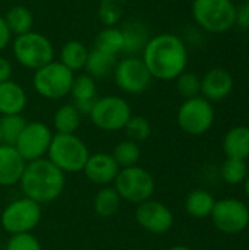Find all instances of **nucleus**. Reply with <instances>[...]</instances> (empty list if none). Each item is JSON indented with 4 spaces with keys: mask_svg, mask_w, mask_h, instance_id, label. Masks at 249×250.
I'll use <instances>...</instances> for the list:
<instances>
[{
    "mask_svg": "<svg viewBox=\"0 0 249 250\" xmlns=\"http://www.w3.org/2000/svg\"><path fill=\"white\" fill-rule=\"evenodd\" d=\"M141 59L153 79L175 81L186 70L188 50L181 37L163 32L148 40Z\"/></svg>",
    "mask_w": 249,
    "mask_h": 250,
    "instance_id": "1",
    "label": "nucleus"
},
{
    "mask_svg": "<svg viewBox=\"0 0 249 250\" xmlns=\"http://www.w3.org/2000/svg\"><path fill=\"white\" fill-rule=\"evenodd\" d=\"M25 198L37 204H48L60 196L65 188V173L50 160L40 158L25 166L19 180Z\"/></svg>",
    "mask_w": 249,
    "mask_h": 250,
    "instance_id": "2",
    "label": "nucleus"
},
{
    "mask_svg": "<svg viewBox=\"0 0 249 250\" xmlns=\"http://www.w3.org/2000/svg\"><path fill=\"white\" fill-rule=\"evenodd\" d=\"M90 157L87 145L73 133H56L48 148V160L63 173H79Z\"/></svg>",
    "mask_w": 249,
    "mask_h": 250,
    "instance_id": "3",
    "label": "nucleus"
},
{
    "mask_svg": "<svg viewBox=\"0 0 249 250\" xmlns=\"http://www.w3.org/2000/svg\"><path fill=\"white\" fill-rule=\"evenodd\" d=\"M192 16L210 34H223L235 26L236 6L232 0H192Z\"/></svg>",
    "mask_w": 249,
    "mask_h": 250,
    "instance_id": "4",
    "label": "nucleus"
},
{
    "mask_svg": "<svg viewBox=\"0 0 249 250\" xmlns=\"http://www.w3.org/2000/svg\"><path fill=\"white\" fill-rule=\"evenodd\" d=\"M12 51L16 62L31 70H37L54 60V47L41 32L29 31L16 35L12 41Z\"/></svg>",
    "mask_w": 249,
    "mask_h": 250,
    "instance_id": "5",
    "label": "nucleus"
},
{
    "mask_svg": "<svg viewBox=\"0 0 249 250\" xmlns=\"http://www.w3.org/2000/svg\"><path fill=\"white\" fill-rule=\"evenodd\" d=\"M75 75L60 62H50L34 70L32 86L44 98L60 100L70 94Z\"/></svg>",
    "mask_w": 249,
    "mask_h": 250,
    "instance_id": "6",
    "label": "nucleus"
},
{
    "mask_svg": "<svg viewBox=\"0 0 249 250\" xmlns=\"http://www.w3.org/2000/svg\"><path fill=\"white\" fill-rule=\"evenodd\" d=\"M114 189L122 199L139 205L153 196L156 182L150 171L142 167L132 166L119 171L114 179Z\"/></svg>",
    "mask_w": 249,
    "mask_h": 250,
    "instance_id": "7",
    "label": "nucleus"
},
{
    "mask_svg": "<svg viewBox=\"0 0 249 250\" xmlns=\"http://www.w3.org/2000/svg\"><path fill=\"white\" fill-rule=\"evenodd\" d=\"M131 116V105L126 100L117 95L97 98L90 113V119L94 126L106 132H116L123 129Z\"/></svg>",
    "mask_w": 249,
    "mask_h": 250,
    "instance_id": "8",
    "label": "nucleus"
},
{
    "mask_svg": "<svg viewBox=\"0 0 249 250\" xmlns=\"http://www.w3.org/2000/svg\"><path fill=\"white\" fill-rule=\"evenodd\" d=\"M214 119L216 113L213 104L201 95L185 100L178 110L179 127L192 136H200L208 132Z\"/></svg>",
    "mask_w": 249,
    "mask_h": 250,
    "instance_id": "9",
    "label": "nucleus"
},
{
    "mask_svg": "<svg viewBox=\"0 0 249 250\" xmlns=\"http://www.w3.org/2000/svg\"><path fill=\"white\" fill-rule=\"evenodd\" d=\"M214 227L225 234H239L249 226V208L236 198L216 201L210 215Z\"/></svg>",
    "mask_w": 249,
    "mask_h": 250,
    "instance_id": "10",
    "label": "nucleus"
},
{
    "mask_svg": "<svg viewBox=\"0 0 249 250\" xmlns=\"http://www.w3.org/2000/svg\"><path fill=\"white\" fill-rule=\"evenodd\" d=\"M41 220L40 204L29 198H21L9 204L1 214L3 229L13 234L29 233L34 230Z\"/></svg>",
    "mask_w": 249,
    "mask_h": 250,
    "instance_id": "11",
    "label": "nucleus"
},
{
    "mask_svg": "<svg viewBox=\"0 0 249 250\" xmlns=\"http://www.w3.org/2000/svg\"><path fill=\"white\" fill-rule=\"evenodd\" d=\"M114 83L126 94H142L145 92L153 81L145 63L141 57L129 56L119 60L113 69Z\"/></svg>",
    "mask_w": 249,
    "mask_h": 250,
    "instance_id": "12",
    "label": "nucleus"
},
{
    "mask_svg": "<svg viewBox=\"0 0 249 250\" xmlns=\"http://www.w3.org/2000/svg\"><path fill=\"white\" fill-rule=\"evenodd\" d=\"M53 135L47 125L41 122L26 123L19 139L15 144L16 151L25 161H34L43 158L50 148Z\"/></svg>",
    "mask_w": 249,
    "mask_h": 250,
    "instance_id": "13",
    "label": "nucleus"
},
{
    "mask_svg": "<svg viewBox=\"0 0 249 250\" xmlns=\"http://www.w3.org/2000/svg\"><path fill=\"white\" fill-rule=\"evenodd\" d=\"M136 223L147 231L153 234H164L173 226L172 211L158 201H145L138 205L135 212Z\"/></svg>",
    "mask_w": 249,
    "mask_h": 250,
    "instance_id": "14",
    "label": "nucleus"
},
{
    "mask_svg": "<svg viewBox=\"0 0 249 250\" xmlns=\"http://www.w3.org/2000/svg\"><path fill=\"white\" fill-rule=\"evenodd\" d=\"M233 91V76L223 67H213L201 78V97L210 103L223 101Z\"/></svg>",
    "mask_w": 249,
    "mask_h": 250,
    "instance_id": "15",
    "label": "nucleus"
},
{
    "mask_svg": "<svg viewBox=\"0 0 249 250\" xmlns=\"http://www.w3.org/2000/svg\"><path fill=\"white\" fill-rule=\"evenodd\" d=\"M87 179L91 183L107 186L109 183L114 182L116 176L120 171V167L114 161L113 155L106 152H98L88 157V161L82 170Z\"/></svg>",
    "mask_w": 249,
    "mask_h": 250,
    "instance_id": "16",
    "label": "nucleus"
},
{
    "mask_svg": "<svg viewBox=\"0 0 249 250\" xmlns=\"http://www.w3.org/2000/svg\"><path fill=\"white\" fill-rule=\"evenodd\" d=\"M26 161L21 157L15 146L0 145V186H12L18 183L25 170Z\"/></svg>",
    "mask_w": 249,
    "mask_h": 250,
    "instance_id": "17",
    "label": "nucleus"
},
{
    "mask_svg": "<svg viewBox=\"0 0 249 250\" xmlns=\"http://www.w3.org/2000/svg\"><path fill=\"white\" fill-rule=\"evenodd\" d=\"M70 94L73 97V105L81 114H88L91 113V108L97 100V85L95 79L92 76L87 75H79L75 76Z\"/></svg>",
    "mask_w": 249,
    "mask_h": 250,
    "instance_id": "18",
    "label": "nucleus"
},
{
    "mask_svg": "<svg viewBox=\"0 0 249 250\" xmlns=\"http://www.w3.org/2000/svg\"><path fill=\"white\" fill-rule=\"evenodd\" d=\"M26 107L25 89L15 81H6L0 83V114L12 116L22 114Z\"/></svg>",
    "mask_w": 249,
    "mask_h": 250,
    "instance_id": "19",
    "label": "nucleus"
},
{
    "mask_svg": "<svg viewBox=\"0 0 249 250\" xmlns=\"http://www.w3.org/2000/svg\"><path fill=\"white\" fill-rule=\"evenodd\" d=\"M122 35H123V53L128 54H136L144 50L147 45L150 37V29L142 21H128L122 28Z\"/></svg>",
    "mask_w": 249,
    "mask_h": 250,
    "instance_id": "20",
    "label": "nucleus"
},
{
    "mask_svg": "<svg viewBox=\"0 0 249 250\" xmlns=\"http://www.w3.org/2000/svg\"><path fill=\"white\" fill-rule=\"evenodd\" d=\"M223 152L226 158L245 160L249 157V127L235 126L223 138Z\"/></svg>",
    "mask_w": 249,
    "mask_h": 250,
    "instance_id": "21",
    "label": "nucleus"
},
{
    "mask_svg": "<svg viewBox=\"0 0 249 250\" xmlns=\"http://www.w3.org/2000/svg\"><path fill=\"white\" fill-rule=\"evenodd\" d=\"M214 204H216V199L210 192L204 189H195L186 196L185 209L192 218L203 220L211 215Z\"/></svg>",
    "mask_w": 249,
    "mask_h": 250,
    "instance_id": "22",
    "label": "nucleus"
},
{
    "mask_svg": "<svg viewBox=\"0 0 249 250\" xmlns=\"http://www.w3.org/2000/svg\"><path fill=\"white\" fill-rule=\"evenodd\" d=\"M90 50L85 47L84 42L78 40H69L62 45L60 50V63L66 66L72 72H78L85 67L87 57Z\"/></svg>",
    "mask_w": 249,
    "mask_h": 250,
    "instance_id": "23",
    "label": "nucleus"
},
{
    "mask_svg": "<svg viewBox=\"0 0 249 250\" xmlns=\"http://www.w3.org/2000/svg\"><path fill=\"white\" fill-rule=\"evenodd\" d=\"M3 18L6 21V25H7L10 34L15 37L32 31L34 15H32L31 9L23 4L12 6Z\"/></svg>",
    "mask_w": 249,
    "mask_h": 250,
    "instance_id": "24",
    "label": "nucleus"
},
{
    "mask_svg": "<svg viewBox=\"0 0 249 250\" xmlns=\"http://www.w3.org/2000/svg\"><path fill=\"white\" fill-rule=\"evenodd\" d=\"M116 63H117L116 56H110V54L103 53L97 48H92L88 53L87 63H85L84 69H87V73L90 76L97 79V78H104L109 73H112Z\"/></svg>",
    "mask_w": 249,
    "mask_h": 250,
    "instance_id": "25",
    "label": "nucleus"
},
{
    "mask_svg": "<svg viewBox=\"0 0 249 250\" xmlns=\"http://www.w3.org/2000/svg\"><path fill=\"white\" fill-rule=\"evenodd\" d=\"M94 48L116 57L119 53H123V35L120 28L104 26L95 37Z\"/></svg>",
    "mask_w": 249,
    "mask_h": 250,
    "instance_id": "26",
    "label": "nucleus"
},
{
    "mask_svg": "<svg viewBox=\"0 0 249 250\" xmlns=\"http://www.w3.org/2000/svg\"><path fill=\"white\" fill-rule=\"evenodd\" d=\"M81 123V113L73 104L60 105L53 117V125L57 133H75Z\"/></svg>",
    "mask_w": 249,
    "mask_h": 250,
    "instance_id": "27",
    "label": "nucleus"
},
{
    "mask_svg": "<svg viewBox=\"0 0 249 250\" xmlns=\"http://www.w3.org/2000/svg\"><path fill=\"white\" fill-rule=\"evenodd\" d=\"M120 199L122 198L119 196V193L114 188L106 186L101 190H98V193L95 195L94 209L103 218L113 217L120 208Z\"/></svg>",
    "mask_w": 249,
    "mask_h": 250,
    "instance_id": "28",
    "label": "nucleus"
},
{
    "mask_svg": "<svg viewBox=\"0 0 249 250\" xmlns=\"http://www.w3.org/2000/svg\"><path fill=\"white\" fill-rule=\"evenodd\" d=\"M25 126H26V120L23 119L22 114L1 116L0 117V132H1L3 144L15 146L22 130L25 129Z\"/></svg>",
    "mask_w": 249,
    "mask_h": 250,
    "instance_id": "29",
    "label": "nucleus"
},
{
    "mask_svg": "<svg viewBox=\"0 0 249 250\" xmlns=\"http://www.w3.org/2000/svg\"><path fill=\"white\" fill-rule=\"evenodd\" d=\"M126 9V0H100L98 19L104 26H117Z\"/></svg>",
    "mask_w": 249,
    "mask_h": 250,
    "instance_id": "30",
    "label": "nucleus"
},
{
    "mask_svg": "<svg viewBox=\"0 0 249 250\" xmlns=\"http://www.w3.org/2000/svg\"><path fill=\"white\" fill-rule=\"evenodd\" d=\"M220 174H222V179L227 185H230V186L241 185L248 177V164L245 160L226 158L222 164Z\"/></svg>",
    "mask_w": 249,
    "mask_h": 250,
    "instance_id": "31",
    "label": "nucleus"
},
{
    "mask_svg": "<svg viewBox=\"0 0 249 250\" xmlns=\"http://www.w3.org/2000/svg\"><path fill=\"white\" fill-rule=\"evenodd\" d=\"M112 155L119 167L126 168V167L136 166V163L139 161V157H141V149L136 142L126 139L114 146Z\"/></svg>",
    "mask_w": 249,
    "mask_h": 250,
    "instance_id": "32",
    "label": "nucleus"
},
{
    "mask_svg": "<svg viewBox=\"0 0 249 250\" xmlns=\"http://www.w3.org/2000/svg\"><path fill=\"white\" fill-rule=\"evenodd\" d=\"M176 89L185 98H194L201 95V78L194 72H183L176 79Z\"/></svg>",
    "mask_w": 249,
    "mask_h": 250,
    "instance_id": "33",
    "label": "nucleus"
},
{
    "mask_svg": "<svg viewBox=\"0 0 249 250\" xmlns=\"http://www.w3.org/2000/svg\"><path fill=\"white\" fill-rule=\"evenodd\" d=\"M126 132V136L132 142H144L151 135V125L150 122L142 116H131L126 126L123 127Z\"/></svg>",
    "mask_w": 249,
    "mask_h": 250,
    "instance_id": "34",
    "label": "nucleus"
},
{
    "mask_svg": "<svg viewBox=\"0 0 249 250\" xmlns=\"http://www.w3.org/2000/svg\"><path fill=\"white\" fill-rule=\"evenodd\" d=\"M6 250H41V246L31 233H22L12 236L7 242Z\"/></svg>",
    "mask_w": 249,
    "mask_h": 250,
    "instance_id": "35",
    "label": "nucleus"
},
{
    "mask_svg": "<svg viewBox=\"0 0 249 250\" xmlns=\"http://www.w3.org/2000/svg\"><path fill=\"white\" fill-rule=\"evenodd\" d=\"M13 75V67L9 59H6L4 56H0V83L10 81Z\"/></svg>",
    "mask_w": 249,
    "mask_h": 250,
    "instance_id": "36",
    "label": "nucleus"
},
{
    "mask_svg": "<svg viewBox=\"0 0 249 250\" xmlns=\"http://www.w3.org/2000/svg\"><path fill=\"white\" fill-rule=\"evenodd\" d=\"M10 42H12V34H10L7 25H6L4 18L0 15V51L4 50Z\"/></svg>",
    "mask_w": 249,
    "mask_h": 250,
    "instance_id": "37",
    "label": "nucleus"
},
{
    "mask_svg": "<svg viewBox=\"0 0 249 250\" xmlns=\"http://www.w3.org/2000/svg\"><path fill=\"white\" fill-rule=\"evenodd\" d=\"M235 25L241 28H249V13L245 6L236 7V16H235Z\"/></svg>",
    "mask_w": 249,
    "mask_h": 250,
    "instance_id": "38",
    "label": "nucleus"
},
{
    "mask_svg": "<svg viewBox=\"0 0 249 250\" xmlns=\"http://www.w3.org/2000/svg\"><path fill=\"white\" fill-rule=\"evenodd\" d=\"M244 189H245V193H247V196L249 198V174H248V177L245 179V182H244Z\"/></svg>",
    "mask_w": 249,
    "mask_h": 250,
    "instance_id": "39",
    "label": "nucleus"
},
{
    "mask_svg": "<svg viewBox=\"0 0 249 250\" xmlns=\"http://www.w3.org/2000/svg\"><path fill=\"white\" fill-rule=\"evenodd\" d=\"M169 250H192L191 248H188V246H173V248H170Z\"/></svg>",
    "mask_w": 249,
    "mask_h": 250,
    "instance_id": "40",
    "label": "nucleus"
},
{
    "mask_svg": "<svg viewBox=\"0 0 249 250\" xmlns=\"http://www.w3.org/2000/svg\"><path fill=\"white\" fill-rule=\"evenodd\" d=\"M244 6H245V9L248 10V13H249V0H248V1H247V4H244Z\"/></svg>",
    "mask_w": 249,
    "mask_h": 250,
    "instance_id": "41",
    "label": "nucleus"
},
{
    "mask_svg": "<svg viewBox=\"0 0 249 250\" xmlns=\"http://www.w3.org/2000/svg\"><path fill=\"white\" fill-rule=\"evenodd\" d=\"M3 144V141H1V132H0V145Z\"/></svg>",
    "mask_w": 249,
    "mask_h": 250,
    "instance_id": "42",
    "label": "nucleus"
},
{
    "mask_svg": "<svg viewBox=\"0 0 249 250\" xmlns=\"http://www.w3.org/2000/svg\"><path fill=\"white\" fill-rule=\"evenodd\" d=\"M7 1H15V0H7Z\"/></svg>",
    "mask_w": 249,
    "mask_h": 250,
    "instance_id": "43",
    "label": "nucleus"
}]
</instances>
